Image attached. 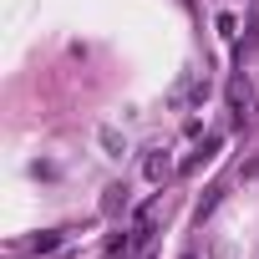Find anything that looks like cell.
<instances>
[{
	"label": "cell",
	"instance_id": "1",
	"mask_svg": "<svg viewBox=\"0 0 259 259\" xmlns=\"http://www.w3.org/2000/svg\"><path fill=\"white\" fill-rule=\"evenodd\" d=\"M229 107H234V117H244V107H249V76L229 81Z\"/></svg>",
	"mask_w": 259,
	"mask_h": 259
},
{
	"label": "cell",
	"instance_id": "2",
	"mask_svg": "<svg viewBox=\"0 0 259 259\" xmlns=\"http://www.w3.org/2000/svg\"><path fill=\"white\" fill-rule=\"evenodd\" d=\"M168 168H173V163H168V158H163V153H153V158H148V163H143V173H148V178H153V183H163V178H168Z\"/></svg>",
	"mask_w": 259,
	"mask_h": 259
},
{
	"label": "cell",
	"instance_id": "3",
	"mask_svg": "<svg viewBox=\"0 0 259 259\" xmlns=\"http://www.w3.org/2000/svg\"><path fill=\"white\" fill-rule=\"evenodd\" d=\"M122 203H127V188H107V198H102V208H107V213H117Z\"/></svg>",
	"mask_w": 259,
	"mask_h": 259
}]
</instances>
